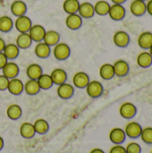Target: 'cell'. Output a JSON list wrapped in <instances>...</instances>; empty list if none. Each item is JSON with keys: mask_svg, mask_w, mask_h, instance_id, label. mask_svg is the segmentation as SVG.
Listing matches in <instances>:
<instances>
[{"mask_svg": "<svg viewBox=\"0 0 152 153\" xmlns=\"http://www.w3.org/2000/svg\"><path fill=\"white\" fill-rule=\"evenodd\" d=\"M53 56L57 60H65L67 59L70 55H71V48L70 47L64 42H58L57 44H56L53 48L52 50Z\"/></svg>", "mask_w": 152, "mask_h": 153, "instance_id": "1", "label": "cell"}, {"mask_svg": "<svg viewBox=\"0 0 152 153\" xmlns=\"http://www.w3.org/2000/svg\"><path fill=\"white\" fill-rule=\"evenodd\" d=\"M110 19L116 22L122 21L125 15H126V9L123 4H113L110 5L109 12L108 14Z\"/></svg>", "mask_w": 152, "mask_h": 153, "instance_id": "2", "label": "cell"}, {"mask_svg": "<svg viewBox=\"0 0 152 153\" xmlns=\"http://www.w3.org/2000/svg\"><path fill=\"white\" fill-rule=\"evenodd\" d=\"M85 89H86L87 94L90 98H93V99L100 97L104 91V88H103L102 83L99 81H96V80L90 81V82L87 84Z\"/></svg>", "mask_w": 152, "mask_h": 153, "instance_id": "3", "label": "cell"}, {"mask_svg": "<svg viewBox=\"0 0 152 153\" xmlns=\"http://www.w3.org/2000/svg\"><path fill=\"white\" fill-rule=\"evenodd\" d=\"M125 133L126 137L130 139H138L142 132V126L138 122H129L125 127Z\"/></svg>", "mask_w": 152, "mask_h": 153, "instance_id": "4", "label": "cell"}, {"mask_svg": "<svg viewBox=\"0 0 152 153\" xmlns=\"http://www.w3.org/2000/svg\"><path fill=\"white\" fill-rule=\"evenodd\" d=\"M13 26L19 31V33L28 32L30 27L32 26V22L30 17L24 14V15L16 17L15 22H13Z\"/></svg>", "mask_w": 152, "mask_h": 153, "instance_id": "5", "label": "cell"}, {"mask_svg": "<svg viewBox=\"0 0 152 153\" xmlns=\"http://www.w3.org/2000/svg\"><path fill=\"white\" fill-rule=\"evenodd\" d=\"M119 114L125 119H132L137 114V108L132 102H124L119 108Z\"/></svg>", "mask_w": 152, "mask_h": 153, "instance_id": "6", "label": "cell"}, {"mask_svg": "<svg viewBox=\"0 0 152 153\" xmlns=\"http://www.w3.org/2000/svg\"><path fill=\"white\" fill-rule=\"evenodd\" d=\"M130 36L129 34L125 31V30H117L115 32L114 36H113V42L114 44L121 48H126L128 47V45L130 44Z\"/></svg>", "mask_w": 152, "mask_h": 153, "instance_id": "7", "label": "cell"}, {"mask_svg": "<svg viewBox=\"0 0 152 153\" xmlns=\"http://www.w3.org/2000/svg\"><path fill=\"white\" fill-rule=\"evenodd\" d=\"M108 137L113 144H123L126 140V134L125 133V130L120 127H115L111 129Z\"/></svg>", "mask_w": 152, "mask_h": 153, "instance_id": "8", "label": "cell"}, {"mask_svg": "<svg viewBox=\"0 0 152 153\" xmlns=\"http://www.w3.org/2000/svg\"><path fill=\"white\" fill-rule=\"evenodd\" d=\"M56 93L59 98L63 100H68L71 97H73L74 93V87L73 84L68 82H64L58 85L56 89Z\"/></svg>", "mask_w": 152, "mask_h": 153, "instance_id": "9", "label": "cell"}, {"mask_svg": "<svg viewBox=\"0 0 152 153\" xmlns=\"http://www.w3.org/2000/svg\"><path fill=\"white\" fill-rule=\"evenodd\" d=\"M115 75L118 77H125L129 74L130 66L128 62L124 59H118L113 64Z\"/></svg>", "mask_w": 152, "mask_h": 153, "instance_id": "10", "label": "cell"}, {"mask_svg": "<svg viewBox=\"0 0 152 153\" xmlns=\"http://www.w3.org/2000/svg\"><path fill=\"white\" fill-rule=\"evenodd\" d=\"M90 82V77L85 72H77L73 76V85L78 89H84Z\"/></svg>", "mask_w": 152, "mask_h": 153, "instance_id": "11", "label": "cell"}, {"mask_svg": "<svg viewBox=\"0 0 152 153\" xmlns=\"http://www.w3.org/2000/svg\"><path fill=\"white\" fill-rule=\"evenodd\" d=\"M82 24V18L78 14V13L68 14L65 18V25L68 29L72 30H76L80 29Z\"/></svg>", "mask_w": 152, "mask_h": 153, "instance_id": "12", "label": "cell"}, {"mask_svg": "<svg viewBox=\"0 0 152 153\" xmlns=\"http://www.w3.org/2000/svg\"><path fill=\"white\" fill-rule=\"evenodd\" d=\"M28 33L30 36L32 41L40 42V41L43 40L44 35L46 33V30L40 24H32V26L30 27Z\"/></svg>", "mask_w": 152, "mask_h": 153, "instance_id": "13", "label": "cell"}, {"mask_svg": "<svg viewBox=\"0 0 152 153\" xmlns=\"http://www.w3.org/2000/svg\"><path fill=\"white\" fill-rule=\"evenodd\" d=\"M78 14L84 19H90L92 18L95 14L94 6L90 2H82L80 3V6L78 9Z\"/></svg>", "mask_w": 152, "mask_h": 153, "instance_id": "14", "label": "cell"}, {"mask_svg": "<svg viewBox=\"0 0 152 153\" xmlns=\"http://www.w3.org/2000/svg\"><path fill=\"white\" fill-rule=\"evenodd\" d=\"M19 71L20 69L16 63L8 61L2 68V74L6 76L8 79H12L17 77V75L19 74Z\"/></svg>", "mask_w": 152, "mask_h": 153, "instance_id": "15", "label": "cell"}, {"mask_svg": "<svg viewBox=\"0 0 152 153\" xmlns=\"http://www.w3.org/2000/svg\"><path fill=\"white\" fill-rule=\"evenodd\" d=\"M130 12L136 17L143 16L146 12V2L140 0H133L130 4Z\"/></svg>", "mask_w": 152, "mask_h": 153, "instance_id": "16", "label": "cell"}, {"mask_svg": "<svg viewBox=\"0 0 152 153\" xmlns=\"http://www.w3.org/2000/svg\"><path fill=\"white\" fill-rule=\"evenodd\" d=\"M7 90L13 95H20L23 91V82L17 77L9 79Z\"/></svg>", "mask_w": 152, "mask_h": 153, "instance_id": "17", "label": "cell"}, {"mask_svg": "<svg viewBox=\"0 0 152 153\" xmlns=\"http://www.w3.org/2000/svg\"><path fill=\"white\" fill-rule=\"evenodd\" d=\"M139 47L143 50H149L152 45V32L151 31H143L142 32L137 39Z\"/></svg>", "mask_w": 152, "mask_h": 153, "instance_id": "18", "label": "cell"}, {"mask_svg": "<svg viewBox=\"0 0 152 153\" xmlns=\"http://www.w3.org/2000/svg\"><path fill=\"white\" fill-rule=\"evenodd\" d=\"M136 63L141 68H149L152 65V56L148 50L142 51L136 57Z\"/></svg>", "mask_w": 152, "mask_h": 153, "instance_id": "19", "label": "cell"}, {"mask_svg": "<svg viewBox=\"0 0 152 153\" xmlns=\"http://www.w3.org/2000/svg\"><path fill=\"white\" fill-rule=\"evenodd\" d=\"M10 10H11V13H13V15H14L16 17L22 16L26 13L27 5H26L25 2H23L22 0H15L11 4Z\"/></svg>", "mask_w": 152, "mask_h": 153, "instance_id": "20", "label": "cell"}, {"mask_svg": "<svg viewBox=\"0 0 152 153\" xmlns=\"http://www.w3.org/2000/svg\"><path fill=\"white\" fill-rule=\"evenodd\" d=\"M34 53L39 58H47L51 54V47L44 41L37 42V45L34 48Z\"/></svg>", "mask_w": 152, "mask_h": 153, "instance_id": "21", "label": "cell"}, {"mask_svg": "<svg viewBox=\"0 0 152 153\" xmlns=\"http://www.w3.org/2000/svg\"><path fill=\"white\" fill-rule=\"evenodd\" d=\"M20 134L24 139H31L36 134L33 124L30 122H23L20 126Z\"/></svg>", "mask_w": 152, "mask_h": 153, "instance_id": "22", "label": "cell"}, {"mask_svg": "<svg viewBox=\"0 0 152 153\" xmlns=\"http://www.w3.org/2000/svg\"><path fill=\"white\" fill-rule=\"evenodd\" d=\"M32 43V39L28 32H22L19 33V35L16 37L15 44L20 49H26L28 48Z\"/></svg>", "mask_w": 152, "mask_h": 153, "instance_id": "23", "label": "cell"}, {"mask_svg": "<svg viewBox=\"0 0 152 153\" xmlns=\"http://www.w3.org/2000/svg\"><path fill=\"white\" fill-rule=\"evenodd\" d=\"M50 76L52 78L53 83L56 84V85H59L61 83L65 82L66 79H67V74L62 68H56V69H54L51 72Z\"/></svg>", "mask_w": 152, "mask_h": 153, "instance_id": "24", "label": "cell"}, {"mask_svg": "<svg viewBox=\"0 0 152 153\" xmlns=\"http://www.w3.org/2000/svg\"><path fill=\"white\" fill-rule=\"evenodd\" d=\"M99 76L105 80L108 81L111 80L115 76V72H114V67L112 64L109 63H105L99 67Z\"/></svg>", "mask_w": 152, "mask_h": 153, "instance_id": "25", "label": "cell"}, {"mask_svg": "<svg viewBox=\"0 0 152 153\" xmlns=\"http://www.w3.org/2000/svg\"><path fill=\"white\" fill-rule=\"evenodd\" d=\"M110 4L106 1V0H99L93 4L94 6V11L95 13L99 15V16H105L108 14L109 8H110Z\"/></svg>", "mask_w": 152, "mask_h": 153, "instance_id": "26", "label": "cell"}, {"mask_svg": "<svg viewBox=\"0 0 152 153\" xmlns=\"http://www.w3.org/2000/svg\"><path fill=\"white\" fill-rule=\"evenodd\" d=\"M43 74L42 67L39 64H30L26 68V74L29 79L37 80Z\"/></svg>", "mask_w": 152, "mask_h": 153, "instance_id": "27", "label": "cell"}, {"mask_svg": "<svg viewBox=\"0 0 152 153\" xmlns=\"http://www.w3.org/2000/svg\"><path fill=\"white\" fill-rule=\"evenodd\" d=\"M23 91L30 96L36 95L40 91V87L38 83L37 80H33V79H29L24 84H23Z\"/></svg>", "mask_w": 152, "mask_h": 153, "instance_id": "28", "label": "cell"}, {"mask_svg": "<svg viewBox=\"0 0 152 153\" xmlns=\"http://www.w3.org/2000/svg\"><path fill=\"white\" fill-rule=\"evenodd\" d=\"M59 40H60V34L57 31L51 30H46L42 41H44L49 47H54L56 44L59 42Z\"/></svg>", "mask_w": 152, "mask_h": 153, "instance_id": "29", "label": "cell"}, {"mask_svg": "<svg viewBox=\"0 0 152 153\" xmlns=\"http://www.w3.org/2000/svg\"><path fill=\"white\" fill-rule=\"evenodd\" d=\"M3 53L4 54V56L7 57V59H15L20 53V48L17 47V45L15 43H8L5 44Z\"/></svg>", "mask_w": 152, "mask_h": 153, "instance_id": "30", "label": "cell"}, {"mask_svg": "<svg viewBox=\"0 0 152 153\" xmlns=\"http://www.w3.org/2000/svg\"><path fill=\"white\" fill-rule=\"evenodd\" d=\"M22 115V109L18 104H11L6 108V116L11 120H17Z\"/></svg>", "mask_w": 152, "mask_h": 153, "instance_id": "31", "label": "cell"}, {"mask_svg": "<svg viewBox=\"0 0 152 153\" xmlns=\"http://www.w3.org/2000/svg\"><path fill=\"white\" fill-rule=\"evenodd\" d=\"M33 126H34L36 134H45L49 130V124L47 123V120L43 118L37 119L33 123Z\"/></svg>", "mask_w": 152, "mask_h": 153, "instance_id": "32", "label": "cell"}, {"mask_svg": "<svg viewBox=\"0 0 152 153\" xmlns=\"http://www.w3.org/2000/svg\"><path fill=\"white\" fill-rule=\"evenodd\" d=\"M79 6H80L79 0H65L63 3V9L67 14L77 13Z\"/></svg>", "mask_w": 152, "mask_h": 153, "instance_id": "33", "label": "cell"}, {"mask_svg": "<svg viewBox=\"0 0 152 153\" xmlns=\"http://www.w3.org/2000/svg\"><path fill=\"white\" fill-rule=\"evenodd\" d=\"M38 83L40 87V90H48L53 86V81L48 74H42L38 79Z\"/></svg>", "mask_w": 152, "mask_h": 153, "instance_id": "34", "label": "cell"}, {"mask_svg": "<svg viewBox=\"0 0 152 153\" xmlns=\"http://www.w3.org/2000/svg\"><path fill=\"white\" fill-rule=\"evenodd\" d=\"M13 27V21L8 15L0 16V31L8 32Z\"/></svg>", "mask_w": 152, "mask_h": 153, "instance_id": "35", "label": "cell"}, {"mask_svg": "<svg viewBox=\"0 0 152 153\" xmlns=\"http://www.w3.org/2000/svg\"><path fill=\"white\" fill-rule=\"evenodd\" d=\"M140 138L145 144L152 145V127L148 126L142 128V132L141 134Z\"/></svg>", "mask_w": 152, "mask_h": 153, "instance_id": "36", "label": "cell"}, {"mask_svg": "<svg viewBox=\"0 0 152 153\" xmlns=\"http://www.w3.org/2000/svg\"><path fill=\"white\" fill-rule=\"evenodd\" d=\"M126 153H142V147L138 143H129L125 147Z\"/></svg>", "mask_w": 152, "mask_h": 153, "instance_id": "37", "label": "cell"}, {"mask_svg": "<svg viewBox=\"0 0 152 153\" xmlns=\"http://www.w3.org/2000/svg\"><path fill=\"white\" fill-rule=\"evenodd\" d=\"M108 153H126L125 147L122 144H114L109 150Z\"/></svg>", "mask_w": 152, "mask_h": 153, "instance_id": "38", "label": "cell"}, {"mask_svg": "<svg viewBox=\"0 0 152 153\" xmlns=\"http://www.w3.org/2000/svg\"><path fill=\"white\" fill-rule=\"evenodd\" d=\"M8 82H9V79L4 74H0V91L7 90Z\"/></svg>", "mask_w": 152, "mask_h": 153, "instance_id": "39", "label": "cell"}, {"mask_svg": "<svg viewBox=\"0 0 152 153\" xmlns=\"http://www.w3.org/2000/svg\"><path fill=\"white\" fill-rule=\"evenodd\" d=\"M8 62L7 57L4 56V54L3 52H0V70H2V68L4 66V65Z\"/></svg>", "mask_w": 152, "mask_h": 153, "instance_id": "40", "label": "cell"}, {"mask_svg": "<svg viewBox=\"0 0 152 153\" xmlns=\"http://www.w3.org/2000/svg\"><path fill=\"white\" fill-rule=\"evenodd\" d=\"M146 12L152 16V0L146 1Z\"/></svg>", "mask_w": 152, "mask_h": 153, "instance_id": "41", "label": "cell"}, {"mask_svg": "<svg viewBox=\"0 0 152 153\" xmlns=\"http://www.w3.org/2000/svg\"><path fill=\"white\" fill-rule=\"evenodd\" d=\"M89 153H105V152L102 149H100V148H94Z\"/></svg>", "mask_w": 152, "mask_h": 153, "instance_id": "42", "label": "cell"}, {"mask_svg": "<svg viewBox=\"0 0 152 153\" xmlns=\"http://www.w3.org/2000/svg\"><path fill=\"white\" fill-rule=\"evenodd\" d=\"M4 46H5V42H4V40L2 38H0V52H3Z\"/></svg>", "mask_w": 152, "mask_h": 153, "instance_id": "43", "label": "cell"}, {"mask_svg": "<svg viewBox=\"0 0 152 153\" xmlns=\"http://www.w3.org/2000/svg\"><path fill=\"white\" fill-rule=\"evenodd\" d=\"M127 0H111L113 4H123L126 2Z\"/></svg>", "mask_w": 152, "mask_h": 153, "instance_id": "44", "label": "cell"}, {"mask_svg": "<svg viewBox=\"0 0 152 153\" xmlns=\"http://www.w3.org/2000/svg\"><path fill=\"white\" fill-rule=\"evenodd\" d=\"M4 140H3V138L0 136V151L3 149V147H4Z\"/></svg>", "mask_w": 152, "mask_h": 153, "instance_id": "45", "label": "cell"}, {"mask_svg": "<svg viewBox=\"0 0 152 153\" xmlns=\"http://www.w3.org/2000/svg\"><path fill=\"white\" fill-rule=\"evenodd\" d=\"M148 51L150 52V54L151 55V56H152V45H151V48H149V50H148Z\"/></svg>", "mask_w": 152, "mask_h": 153, "instance_id": "46", "label": "cell"}, {"mask_svg": "<svg viewBox=\"0 0 152 153\" xmlns=\"http://www.w3.org/2000/svg\"><path fill=\"white\" fill-rule=\"evenodd\" d=\"M140 1H143V2H146L147 0H140Z\"/></svg>", "mask_w": 152, "mask_h": 153, "instance_id": "47", "label": "cell"}, {"mask_svg": "<svg viewBox=\"0 0 152 153\" xmlns=\"http://www.w3.org/2000/svg\"><path fill=\"white\" fill-rule=\"evenodd\" d=\"M151 153H152V150H151Z\"/></svg>", "mask_w": 152, "mask_h": 153, "instance_id": "48", "label": "cell"}]
</instances>
